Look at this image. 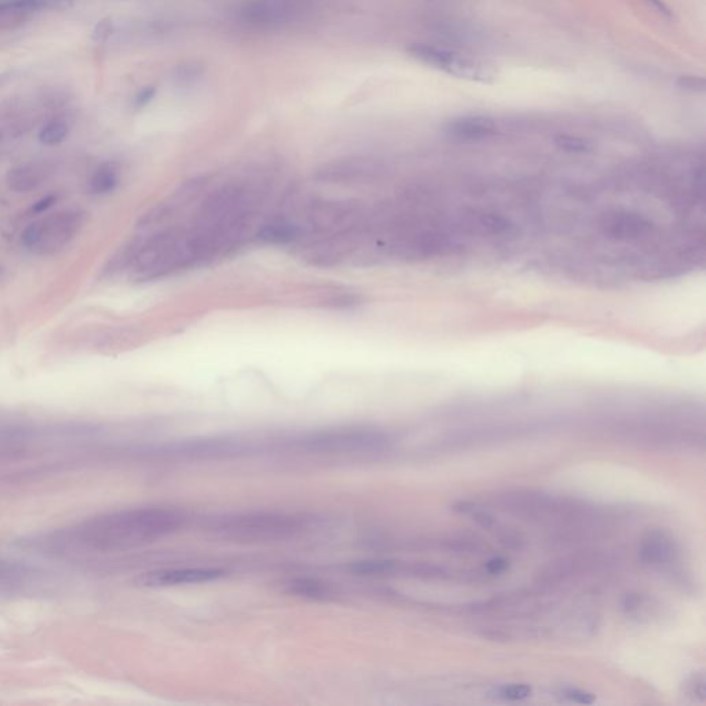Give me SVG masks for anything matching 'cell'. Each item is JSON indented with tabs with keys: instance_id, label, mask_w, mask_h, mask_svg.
Returning <instances> with one entry per match:
<instances>
[{
	"instance_id": "11",
	"label": "cell",
	"mask_w": 706,
	"mask_h": 706,
	"mask_svg": "<svg viewBox=\"0 0 706 706\" xmlns=\"http://www.w3.org/2000/svg\"><path fill=\"white\" fill-rule=\"evenodd\" d=\"M447 133L452 137L462 141H481L492 137L497 133L494 119L489 116H462L450 122Z\"/></svg>"
},
{
	"instance_id": "23",
	"label": "cell",
	"mask_w": 706,
	"mask_h": 706,
	"mask_svg": "<svg viewBox=\"0 0 706 706\" xmlns=\"http://www.w3.org/2000/svg\"><path fill=\"white\" fill-rule=\"evenodd\" d=\"M564 697L567 700L572 701V702L582 703V705H591L596 700L595 695L580 689L564 690Z\"/></svg>"
},
{
	"instance_id": "25",
	"label": "cell",
	"mask_w": 706,
	"mask_h": 706,
	"mask_svg": "<svg viewBox=\"0 0 706 706\" xmlns=\"http://www.w3.org/2000/svg\"><path fill=\"white\" fill-rule=\"evenodd\" d=\"M509 562L503 558H492L486 563V570L489 574H502L508 570Z\"/></svg>"
},
{
	"instance_id": "16",
	"label": "cell",
	"mask_w": 706,
	"mask_h": 706,
	"mask_svg": "<svg viewBox=\"0 0 706 706\" xmlns=\"http://www.w3.org/2000/svg\"><path fill=\"white\" fill-rule=\"evenodd\" d=\"M42 170L35 166H21L10 173L9 183L15 191L26 192L39 185L42 181Z\"/></svg>"
},
{
	"instance_id": "7",
	"label": "cell",
	"mask_w": 706,
	"mask_h": 706,
	"mask_svg": "<svg viewBox=\"0 0 706 706\" xmlns=\"http://www.w3.org/2000/svg\"><path fill=\"white\" fill-rule=\"evenodd\" d=\"M224 572L213 567H174L144 572L137 583L145 588H170V586L206 583L223 577Z\"/></svg>"
},
{
	"instance_id": "13",
	"label": "cell",
	"mask_w": 706,
	"mask_h": 706,
	"mask_svg": "<svg viewBox=\"0 0 706 706\" xmlns=\"http://www.w3.org/2000/svg\"><path fill=\"white\" fill-rule=\"evenodd\" d=\"M286 590L293 595L311 601H327L333 595L327 583L312 578H292L286 582Z\"/></svg>"
},
{
	"instance_id": "4",
	"label": "cell",
	"mask_w": 706,
	"mask_h": 706,
	"mask_svg": "<svg viewBox=\"0 0 706 706\" xmlns=\"http://www.w3.org/2000/svg\"><path fill=\"white\" fill-rule=\"evenodd\" d=\"M407 53L414 60L447 72L452 76L466 79V81L479 82V84H490L495 79V71L492 66L469 55H460L452 50L442 49L438 46H431L425 44H413Z\"/></svg>"
},
{
	"instance_id": "30",
	"label": "cell",
	"mask_w": 706,
	"mask_h": 706,
	"mask_svg": "<svg viewBox=\"0 0 706 706\" xmlns=\"http://www.w3.org/2000/svg\"><path fill=\"white\" fill-rule=\"evenodd\" d=\"M109 34V24L105 23H100L98 24L97 29H95L94 36L97 37L98 41L100 39H103L104 36H106V35Z\"/></svg>"
},
{
	"instance_id": "8",
	"label": "cell",
	"mask_w": 706,
	"mask_h": 706,
	"mask_svg": "<svg viewBox=\"0 0 706 706\" xmlns=\"http://www.w3.org/2000/svg\"><path fill=\"white\" fill-rule=\"evenodd\" d=\"M239 15L250 25L273 28L294 21L300 9L289 0H255L244 5Z\"/></svg>"
},
{
	"instance_id": "17",
	"label": "cell",
	"mask_w": 706,
	"mask_h": 706,
	"mask_svg": "<svg viewBox=\"0 0 706 706\" xmlns=\"http://www.w3.org/2000/svg\"><path fill=\"white\" fill-rule=\"evenodd\" d=\"M68 134V124L61 121H53L47 124L46 126L42 127L41 132H39V141L44 145L55 146L64 143Z\"/></svg>"
},
{
	"instance_id": "26",
	"label": "cell",
	"mask_w": 706,
	"mask_h": 706,
	"mask_svg": "<svg viewBox=\"0 0 706 706\" xmlns=\"http://www.w3.org/2000/svg\"><path fill=\"white\" fill-rule=\"evenodd\" d=\"M679 85H681V87H683V89L686 90H691V92H702L703 87H705V84H703V79H701V77H694V76H683L681 77V81H679Z\"/></svg>"
},
{
	"instance_id": "12",
	"label": "cell",
	"mask_w": 706,
	"mask_h": 706,
	"mask_svg": "<svg viewBox=\"0 0 706 706\" xmlns=\"http://www.w3.org/2000/svg\"><path fill=\"white\" fill-rule=\"evenodd\" d=\"M377 167L366 159H343L327 166L321 173L323 180L332 183H353V181H364L377 174Z\"/></svg>"
},
{
	"instance_id": "2",
	"label": "cell",
	"mask_w": 706,
	"mask_h": 706,
	"mask_svg": "<svg viewBox=\"0 0 706 706\" xmlns=\"http://www.w3.org/2000/svg\"><path fill=\"white\" fill-rule=\"evenodd\" d=\"M309 522L311 519L295 513L255 511L217 516L207 523V530L215 537L234 542H269L300 534Z\"/></svg>"
},
{
	"instance_id": "10",
	"label": "cell",
	"mask_w": 706,
	"mask_h": 706,
	"mask_svg": "<svg viewBox=\"0 0 706 706\" xmlns=\"http://www.w3.org/2000/svg\"><path fill=\"white\" fill-rule=\"evenodd\" d=\"M623 614L639 623L662 622L668 618V609L654 596L630 593L621 603Z\"/></svg>"
},
{
	"instance_id": "29",
	"label": "cell",
	"mask_w": 706,
	"mask_h": 706,
	"mask_svg": "<svg viewBox=\"0 0 706 706\" xmlns=\"http://www.w3.org/2000/svg\"><path fill=\"white\" fill-rule=\"evenodd\" d=\"M21 9V0H0V13Z\"/></svg>"
},
{
	"instance_id": "21",
	"label": "cell",
	"mask_w": 706,
	"mask_h": 706,
	"mask_svg": "<svg viewBox=\"0 0 706 706\" xmlns=\"http://www.w3.org/2000/svg\"><path fill=\"white\" fill-rule=\"evenodd\" d=\"M204 69L196 64H184V65L178 66L175 71V79L181 84H191V82L196 81L201 77Z\"/></svg>"
},
{
	"instance_id": "3",
	"label": "cell",
	"mask_w": 706,
	"mask_h": 706,
	"mask_svg": "<svg viewBox=\"0 0 706 706\" xmlns=\"http://www.w3.org/2000/svg\"><path fill=\"white\" fill-rule=\"evenodd\" d=\"M391 439L380 429L337 428L318 431L294 439L290 449L301 454L337 457V455L373 454L383 452Z\"/></svg>"
},
{
	"instance_id": "20",
	"label": "cell",
	"mask_w": 706,
	"mask_h": 706,
	"mask_svg": "<svg viewBox=\"0 0 706 706\" xmlns=\"http://www.w3.org/2000/svg\"><path fill=\"white\" fill-rule=\"evenodd\" d=\"M532 694V689L527 684H509L498 690V697L506 701H522Z\"/></svg>"
},
{
	"instance_id": "18",
	"label": "cell",
	"mask_w": 706,
	"mask_h": 706,
	"mask_svg": "<svg viewBox=\"0 0 706 706\" xmlns=\"http://www.w3.org/2000/svg\"><path fill=\"white\" fill-rule=\"evenodd\" d=\"M705 683L703 673H692L681 684V694L691 702H703L706 695Z\"/></svg>"
},
{
	"instance_id": "22",
	"label": "cell",
	"mask_w": 706,
	"mask_h": 706,
	"mask_svg": "<svg viewBox=\"0 0 706 706\" xmlns=\"http://www.w3.org/2000/svg\"><path fill=\"white\" fill-rule=\"evenodd\" d=\"M25 567L0 559V582L18 580V578L25 574Z\"/></svg>"
},
{
	"instance_id": "15",
	"label": "cell",
	"mask_w": 706,
	"mask_h": 706,
	"mask_svg": "<svg viewBox=\"0 0 706 706\" xmlns=\"http://www.w3.org/2000/svg\"><path fill=\"white\" fill-rule=\"evenodd\" d=\"M298 234V229L289 223H273L266 225L260 232L261 241L272 244H284L294 241Z\"/></svg>"
},
{
	"instance_id": "14",
	"label": "cell",
	"mask_w": 706,
	"mask_h": 706,
	"mask_svg": "<svg viewBox=\"0 0 706 706\" xmlns=\"http://www.w3.org/2000/svg\"><path fill=\"white\" fill-rule=\"evenodd\" d=\"M119 184V169L114 164H105L95 170L89 181V191L93 194H108Z\"/></svg>"
},
{
	"instance_id": "6",
	"label": "cell",
	"mask_w": 706,
	"mask_h": 706,
	"mask_svg": "<svg viewBox=\"0 0 706 706\" xmlns=\"http://www.w3.org/2000/svg\"><path fill=\"white\" fill-rule=\"evenodd\" d=\"M311 225L319 231L348 234L362 228L364 212L358 204L345 201H322L312 204L308 213Z\"/></svg>"
},
{
	"instance_id": "1",
	"label": "cell",
	"mask_w": 706,
	"mask_h": 706,
	"mask_svg": "<svg viewBox=\"0 0 706 706\" xmlns=\"http://www.w3.org/2000/svg\"><path fill=\"white\" fill-rule=\"evenodd\" d=\"M184 523L185 516L177 509L127 508L42 532L26 540L24 545L52 558H87L156 542L177 532Z\"/></svg>"
},
{
	"instance_id": "24",
	"label": "cell",
	"mask_w": 706,
	"mask_h": 706,
	"mask_svg": "<svg viewBox=\"0 0 706 706\" xmlns=\"http://www.w3.org/2000/svg\"><path fill=\"white\" fill-rule=\"evenodd\" d=\"M154 95H156V87H144V89H141L134 97L135 108H144V106L148 105V104L154 100Z\"/></svg>"
},
{
	"instance_id": "9",
	"label": "cell",
	"mask_w": 706,
	"mask_h": 706,
	"mask_svg": "<svg viewBox=\"0 0 706 706\" xmlns=\"http://www.w3.org/2000/svg\"><path fill=\"white\" fill-rule=\"evenodd\" d=\"M679 548L675 538L666 530H652L641 541L639 559L652 570L672 569L678 562Z\"/></svg>"
},
{
	"instance_id": "27",
	"label": "cell",
	"mask_w": 706,
	"mask_h": 706,
	"mask_svg": "<svg viewBox=\"0 0 706 706\" xmlns=\"http://www.w3.org/2000/svg\"><path fill=\"white\" fill-rule=\"evenodd\" d=\"M55 202H57V196H55V194H47V196L42 198L41 201H37L36 204L32 206V212L36 213V214H41V213L47 212L53 204H55Z\"/></svg>"
},
{
	"instance_id": "28",
	"label": "cell",
	"mask_w": 706,
	"mask_h": 706,
	"mask_svg": "<svg viewBox=\"0 0 706 706\" xmlns=\"http://www.w3.org/2000/svg\"><path fill=\"white\" fill-rule=\"evenodd\" d=\"M646 2L652 9L657 10L660 15H666V17H671V15H672L670 7L666 6L662 0H646Z\"/></svg>"
},
{
	"instance_id": "19",
	"label": "cell",
	"mask_w": 706,
	"mask_h": 706,
	"mask_svg": "<svg viewBox=\"0 0 706 706\" xmlns=\"http://www.w3.org/2000/svg\"><path fill=\"white\" fill-rule=\"evenodd\" d=\"M555 144L570 154H585L592 149V144L577 135L562 134L555 138Z\"/></svg>"
},
{
	"instance_id": "5",
	"label": "cell",
	"mask_w": 706,
	"mask_h": 706,
	"mask_svg": "<svg viewBox=\"0 0 706 706\" xmlns=\"http://www.w3.org/2000/svg\"><path fill=\"white\" fill-rule=\"evenodd\" d=\"M79 213L64 212L31 224L24 231L21 241L26 249L37 253H53L65 246L81 226Z\"/></svg>"
}]
</instances>
